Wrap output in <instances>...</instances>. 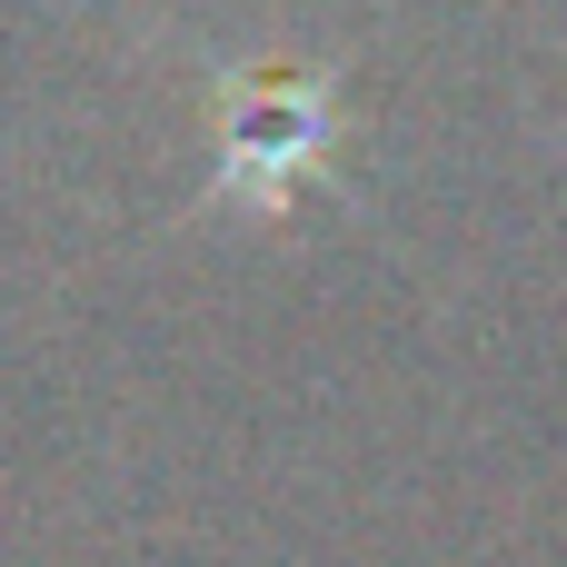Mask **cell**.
Instances as JSON below:
<instances>
[{
	"instance_id": "cell-1",
	"label": "cell",
	"mask_w": 567,
	"mask_h": 567,
	"mask_svg": "<svg viewBox=\"0 0 567 567\" xmlns=\"http://www.w3.org/2000/svg\"><path fill=\"white\" fill-rule=\"evenodd\" d=\"M339 150V90L319 70H229L219 90V199L249 219H289Z\"/></svg>"
}]
</instances>
